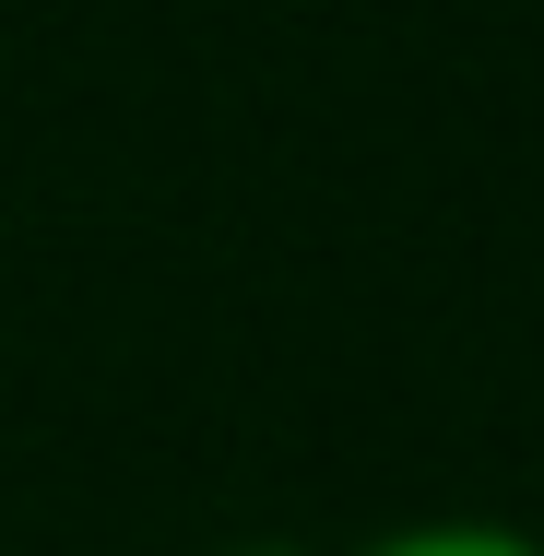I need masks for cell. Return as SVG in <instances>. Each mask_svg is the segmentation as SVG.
<instances>
[{"label":"cell","instance_id":"obj_1","mask_svg":"<svg viewBox=\"0 0 544 556\" xmlns=\"http://www.w3.org/2000/svg\"><path fill=\"white\" fill-rule=\"evenodd\" d=\"M403 556H509V545H403Z\"/></svg>","mask_w":544,"mask_h":556}]
</instances>
